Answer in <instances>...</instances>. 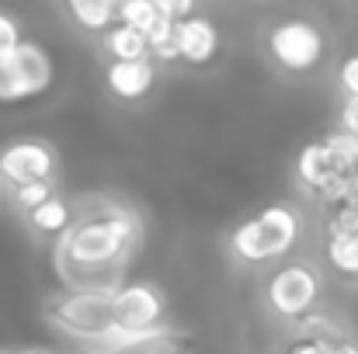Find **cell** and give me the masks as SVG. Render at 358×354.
Instances as JSON below:
<instances>
[{"instance_id": "cell-1", "label": "cell", "mask_w": 358, "mask_h": 354, "mask_svg": "<svg viewBox=\"0 0 358 354\" xmlns=\"http://www.w3.org/2000/svg\"><path fill=\"white\" fill-rule=\"evenodd\" d=\"M136 236V216L119 205H105L94 216L77 219L56 246V267L70 292H115Z\"/></svg>"}, {"instance_id": "cell-2", "label": "cell", "mask_w": 358, "mask_h": 354, "mask_svg": "<svg viewBox=\"0 0 358 354\" xmlns=\"http://www.w3.org/2000/svg\"><path fill=\"white\" fill-rule=\"evenodd\" d=\"M303 233V216L292 205H268L234 230L230 250L243 264H268L285 257Z\"/></svg>"}, {"instance_id": "cell-3", "label": "cell", "mask_w": 358, "mask_h": 354, "mask_svg": "<svg viewBox=\"0 0 358 354\" xmlns=\"http://www.w3.org/2000/svg\"><path fill=\"white\" fill-rule=\"evenodd\" d=\"M49 320L63 334L80 337L87 344H98L115 327V320H112V292H66V295L52 299Z\"/></svg>"}, {"instance_id": "cell-4", "label": "cell", "mask_w": 358, "mask_h": 354, "mask_svg": "<svg viewBox=\"0 0 358 354\" xmlns=\"http://www.w3.org/2000/svg\"><path fill=\"white\" fill-rule=\"evenodd\" d=\"M268 52L271 59L289 70V73H306L313 70L324 52H327V38L324 31L306 21V17H289V21H278L271 31H268Z\"/></svg>"}, {"instance_id": "cell-5", "label": "cell", "mask_w": 358, "mask_h": 354, "mask_svg": "<svg viewBox=\"0 0 358 354\" xmlns=\"http://www.w3.org/2000/svg\"><path fill=\"white\" fill-rule=\"evenodd\" d=\"M317 299H320V274L303 260L282 264L268 278V306L285 320H303L306 313H313Z\"/></svg>"}, {"instance_id": "cell-6", "label": "cell", "mask_w": 358, "mask_h": 354, "mask_svg": "<svg viewBox=\"0 0 358 354\" xmlns=\"http://www.w3.org/2000/svg\"><path fill=\"white\" fill-rule=\"evenodd\" d=\"M164 316V295L146 281H129L112 292V320L119 330H153Z\"/></svg>"}, {"instance_id": "cell-7", "label": "cell", "mask_w": 358, "mask_h": 354, "mask_svg": "<svg viewBox=\"0 0 358 354\" xmlns=\"http://www.w3.org/2000/svg\"><path fill=\"white\" fill-rule=\"evenodd\" d=\"M91 354H188V337L167 327H153V330L112 327L98 344H91Z\"/></svg>"}, {"instance_id": "cell-8", "label": "cell", "mask_w": 358, "mask_h": 354, "mask_svg": "<svg viewBox=\"0 0 358 354\" xmlns=\"http://www.w3.org/2000/svg\"><path fill=\"white\" fill-rule=\"evenodd\" d=\"M52 170H56V153H52V146H45L38 139L10 142L0 153V177L10 188H21L31 181H52Z\"/></svg>"}, {"instance_id": "cell-9", "label": "cell", "mask_w": 358, "mask_h": 354, "mask_svg": "<svg viewBox=\"0 0 358 354\" xmlns=\"http://www.w3.org/2000/svg\"><path fill=\"white\" fill-rule=\"evenodd\" d=\"M7 59H10L21 101L24 98H38V94L49 91V84H52V59H49V52L38 42H21L17 49L7 52Z\"/></svg>"}, {"instance_id": "cell-10", "label": "cell", "mask_w": 358, "mask_h": 354, "mask_svg": "<svg viewBox=\"0 0 358 354\" xmlns=\"http://www.w3.org/2000/svg\"><path fill=\"white\" fill-rule=\"evenodd\" d=\"M174 45H178V59L202 66L220 52V28L209 17L192 14V17L174 24Z\"/></svg>"}, {"instance_id": "cell-11", "label": "cell", "mask_w": 358, "mask_h": 354, "mask_svg": "<svg viewBox=\"0 0 358 354\" xmlns=\"http://www.w3.org/2000/svg\"><path fill=\"white\" fill-rule=\"evenodd\" d=\"M153 80H157V66L150 59H143V63H108V70H105L108 91L122 101H139L143 94H150Z\"/></svg>"}, {"instance_id": "cell-12", "label": "cell", "mask_w": 358, "mask_h": 354, "mask_svg": "<svg viewBox=\"0 0 358 354\" xmlns=\"http://www.w3.org/2000/svg\"><path fill=\"white\" fill-rule=\"evenodd\" d=\"M296 174H299V181H303L310 191L320 195V188H327L334 177H341V174H348V170L338 167V160L327 153L324 142H310V146H303V153H299V160H296Z\"/></svg>"}, {"instance_id": "cell-13", "label": "cell", "mask_w": 358, "mask_h": 354, "mask_svg": "<svg viewBox=\"0 0 358 354\" xmlns=\"http://www.w3.org/2000/svg\"><path fill=\"white\" fill-rule=\"evenodd\" d=\"M28 223H31L35 233H42V236H63L73 226V209H70L66 198L52 195L45 205H38L35 212H28Z\"/></svg>"}, {"instance_id": "cell-14", "label": "cell", "mask_w": 358, "mask_h": 354, "mask_svg": "<svg viewBox=\"0 0 358 354\" xmlns=\"http://www.w3.org/2000/svg\"><path fill=\"white\" fill-rule=\"evenodd\" d=\"M105 49L112 52V63H143L150 59V45L139 31L125 28V24H112L105 31Z\"/></svg>"}, {"instance_id": "cell-15", "label": "cell", "mask_w": 358, "mask_h": 354, "mask_svg": "<svg viewBox=\"0 0 358 354\" xmlns=\"http://www.w3.org/2000/svg\"><path fill=\"white\" fill-rule=\"evenodd\" d=\"M66 10L87 31H105V28L119 24V3H108V0H73Z\"/></svg>"}, {"instance_id": "cell-16", "label": "cell", "mask_w": 358, "mask_h": 354, "mask_svg": "<svg viewBox=\"0 0 358 354\" xmlns=\"http://www.w3.org/2000/svg\"><path fill=\"white\" fill-rule=\"evenodd\" d=\"M296 330L303 341H320L327 348H338L345 344V330L331 320V316H320V313H306L303 320H296Z\"/></svg>"}, {"instance_id": "cell-17", "label": "cell", "mask_w": 358, "mask_h": 354, "mask_svg": "<svg viewBox=\"0 0 358 354\" xmlns=\"http://www.w3.org/2000/svg\"><path fill=\"white\" fill-rule=\"evenodd\" d=\"M327 260L338 274L358 278V236H331L327 239Z\"/></svg>"}, {"instance_id": "cell-18", "label": "cell", "mask_w": 358, "mask_h": 354, "mask_svg": "<svg viewBox=\"0 0 358 354\" xmlns=\"http://www.w3.org/2000/svg\"><path fill=\"white\" fill-rule=\"evenodd\" d=\"M119 24L139 31V35L146 38L150 28L157 24V7H153V0H129V3H119Z\"/></svg>"}, {"instance_id": "cell-19", "label": "cell", "mask_w": 358, "mask_h": 354, "mask_svg": "<svg viewBox=\"0 0 358 354\" xmlns=\"http://www.w3.org/2000/svg\"><path fill=\"white\" fill-rule=\"evenodd\" d=\"M324 146H327V153L338 160V167L341 170H348V174H355L358 170V139L355 135H348V132H331V135H324Z\"/></svg>"}, {"instance_id": "cell-20", "label": "cell", "mask_w": 358, "mask_h": 354, "mask_svg": "<svg viewBox=\"0 0 358 354\" xmlns=\"http://www.w3.org/2000/svg\"><path fill=\"white\" fill-rule=\"evenodd\" d=\"M52 195H56V184H52V181H31V184L14 188V202H17L21 212H35V209L45 205Z\"/></svg>"}, {"instance_id": "cell-21", "label": "cell", "mask_w": 358, "mask_h": 354, "mask_svg": "<svg viewBox=\"0 0 358 354\" xmlns=\"http://www.w3.org/2000/svg\"><path fill=\"white\" fill-rule=\"evenodd\" d=\"M0 101H21V91H17V80H14V70H10V59L7 52L0 56Z\"/></svg>"}, {"instance_id": "cell-22", "label": "cell", "mask_w": 358, "mask_h": 354, "mask_svg": "<svg viewBox=\"0 0 358 354\" xmlns=\"http://www.w3.org/2000/svg\"><path fill=\"white\" fill-rule=\"evenodd\" d=\"M338 84H341L345 98H358V52L341 63V70H338Z\"/></svg>"}, {"instance_id": "cell-23", "label": "cell", "mask_w": 358, "mask_h": 354, "mask_svg": "<svg viewBox=\"0 0 358 354\" xmlns=\"http://www.w3.org/2000/svg\"><path fill=\"white\" fill-rule=\"evenodd\" d=\"M17 45H21V28H17V21L0 10V56L10 52V49H17Z\"/></svg>"}, {"instance_id": "cell-24", "label": "cell", "mask_w": 358, "mask_h": 354, "mask_svg": "<svg viewBox=\"0 0 358 354\" xmlns=\"http://www.w3.org/2000/svg\"><path fill=\"white\" fill-rule=\"evenodd\" d=\"M338 121H341V132H348V135L358 139V98H345Z\"/></svg>"}, {"instance_id": "cell-25", "label": "cell", "mask_w": 358, "mask_h": 354, "mask_svg": "<svg viewBox=\"0 0 358 354\" xmlns=\"http://www.w3.org/2000/svg\"><path fill=\"white\" fill-rule=\"evenodd\" d=\"M285 354H331V348L320 344V341H303V337H296V341L285 348Z\"/></svg>"}, {"instance_id": "cell-26", "label": "cell", "mask_w": 358, "mask_h": 354, "mask_svg": "<svg viewBox=\"0 0 358 354\" xmlns=\"http://www.w3.org/2000/svg\"><path fill=\"white\" fill-rule=\"evenodd\" d=\"M331 354H358V348L352 341H345V344H338V348H331Z\"/></svg>"}, {"instance_id": "cell-27", "label": "cell", "mask_w": 358, "mask_h": 354, "mask_svg": "<svg viewBox=\"0 0 358 354\" xmlns=\"http://www.w3.org/2000/svg\"><path fill=\"white\" fill-rule=\"evenodd\" d=\"M17 354H45V351H35V348H28V351H17Z\"/></svg>"}, {"instance_id": "cell-28", "label": "cell", "mask_w": 358, "mask_h": 354, "mask_svg": "<svg viewBox=\"0 0 358 354\" xmlns=\"http://www.w3.org/2000/svg\"><path fill=\"white\" fill-rule=\"evenodd\" d=\"M66 354H91V351H66Z\"/></svg>"}]
</instances>
